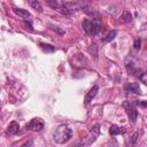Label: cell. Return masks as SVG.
Masks as SVG:
<instances>
[{
  "mask_svg": "<svg viewBox=\"0 0 147 147\" xmlns=\"http://www.w3.org/2000/svg\"><path fill=\"white\" fill-rule=\"evenodd\" d=\"M71 138H72V130L64 124L60 125L53 133V140L57 144H65Z\"/></svg>",
  "mask_w": 147,
  "mask_h": 147,
  "instance_id": "cell-1",
  "label": "cell"
},
{
  "mask_svg": "<svg viewBox=\"0 0 147 147\" xmlns=\"http://www.w3.org/2000/svg\"><path fill=\"white\" fill-rule=\"evenodd\" d=\"M83 29L88 36H95L101 31V21L99 17L85 18L83 21Z\"/></svg>",
  "mask_w": 147,
  "mask_h": 147,
  "instance_id": "cell-2",
  "label": "cell"
},
{
  "mask_svg": "<svg viewBox=\"0 0 147 147\" xmlns=\"http://www.w3.org/2000/svg\"><path fill=\"white\" fill-rule=\"evenodd\" d=\"M123 107H124L126 114L129 115L131 122H136L137 121V117H138V110H137V108L131 102H129V101H124L123 102Z\"/></svg>",
  "mask_w": 147,
  "mask_h": 147,
  "instance_id": "cell-3",
  "label": "cell"
},
{
  "mask_svg": "<svg viewBox=\"0 0 147 147\" xmlns=\"http://www.w3.org/2000/svg\"><path fill=\"white\" fill-rule=\"evenodd\" d=\"M45 126V122L41 118H32L30 123L26 125V129L31 131H41Z\"/></svg>",
  "mask_w": 147,
  "mask_h": 147,
  "instance_id": "cell-4",
  "label": "cell"
},
{
  "mask_svg": "<svg viewBox=\"0 0 147 147\" xmlns=\"http://www.w3.org/2000/svg\"><path fill=\"white\" fill-rule=\"evenodd\" d=\"M124 90L126 92H130V93H136V94H141V90H140V86L138 85V83H130V84H126L124 86Z\"/></svg>",
  "mask_w": 147,
  "mask_h": 147,
  "instance_id": "cell-5",
  "label": "cell"
},
{
  "mask_svg": "<svg viewBox=\"0 0 147 147\" xmlns=\"http://www.w3.org/2000/svg\"><path fill=\"white\" fill-rule=\"evenodd\" d=\"M18 132H20V125H18V123L15 122V121L10 122L9 125H8V127H7V133L8 134H17Z\"/></svg>",
  "mask_w": 147,
  "mask_h": 147,
  "instance_id": "cell-6",
  "label": "cell"
},
{
  "mask_svg": "<svg viewBox=\"0 0 147 147\" xmlns=\"http://www.w3.org/2000/svg\"><path fill=\"white\" fill-rule=\"evenodd\" d=\"M98 91H99V87L96 86V85H94L91 90H90V92L86 94V96H85V103L87 105V103H90L91 101H92V99L96 95V93H98Z\"/></svg>",
  "mask_w": 147,
  "mask_h": 147,
  "instance_id": "cell-7",
  "label": "cell"
},
{
  "mask_svg": "<svg viewBox=\"0 0 147 147\" xmlns=\"http://www.w3.org/2000/svg\"><path fill=\"white\" fill-rule=\"evenodd\" d=\"M125 127H119L118 125H115V124H113L111 126H110V129H109V133L111 134V136H117V134H123V133H125Z\"/></svg>",
  "mask_w": 147,
  "mask_h": 147,
  "instance_id": "cell-8",
  "label": "cell"
},
{
  "mask_svg": "<svg viewBox=\"0 0 147 147\" xmlns=\"http://www.w3.org/2000/svg\"><path fill=\"white\" fill-rule=\"evenodd\" d=\"M13 10H14L15 14H17L18 16H21L22 18H29V17L31 16L30 13H29L26 9H22V8H13Z\"/></svg>",
  "mask_w": 147,
  "mask_h": 147,
  "instance_id": "cell-9",
  "label": "cell"
},
{
  "mask_svg": "<svg viewBox=\"0 0 147 147\" xmlns=\"http://www.w3.org/2000/svg\"><path fill=\"white\" fill-rule=\"evenodd\" d=\"M55 9H56L59 13L63 14V15H71V14L74 13V11H72L71 9H69V8H68V7H67L64 3H63V5H59V6H57Z\"/></svg>",
  "mask_w": 147,
  "mask_h": 147,
  "instance_id": "cell-10",
  "label": "cell"
},
{
  "mask_svg": "<svg viewBox=\"0 0 147 147\" xmlns=\"http://www.w3.org/2000/svg\"><path fill=\"white\" fill-rule=\"evenodd\" d=\"M29 3H30V6L36 11H38V13H41L42 11V6H41V3L38 0H29Z\"/></svg>",
  "mask_w": 147,
  "mask_h": 147,
  "instance_id": "cell-11",
  "label": "cell"
},
{
  "mask_svg": "<svg viewBox=\"0 0 147 147\" xmlns=\"http://www.w3.org/2000/svg\"><path fill=\"white\" fill-rule=\"evenodd\" d=\"M39 46H40V48H41L44 52H46V53H53V52L55 51V47H54V46H52V45H49V44L41 42Z\"/></svg>",
  "mask_w": 147,
  "mask_h": 147,
  "instance_id": "cell-12",
  "label": "cell"
},
{
  "mask_svg": "<svg viewBox=\"0 0 147 147\" xmlns=\"http://www.w3.org/2000/svg\"><path fill=\"white\" fill-rule=\"evenodd\" d=\"M122 18H123L124 22H131V21H132V15H131V13H129V11L126 10V11H124V13L122 14Z\"/></svg>",
  "mask_w": 147,
  "mask_h": 147,
  "instance_id": "cell-13",
  "label": "cell"
},
{
  "mask_svg": "<svg viewBox=\"0 0 147 147\" xmlns=\"http://www.w3.org/2000/svg\"><path fill=\"white\" fill-rule=\"evenodd\" d=\"M116 36H117V31H116V30H111V31L107 34V37L105 38V40H106V41H110V40H113Z\"/></svg>",
  "mask_w": 147,
  "mask_h": 147,
  "instance_id": "cell-14",
  "label": "cell"
},
{
  "mask_svg": "<svg viewBox=\"0 0 147 147\" xmlns=\"http://www.w3.org/2000/svg\"><path fill=\"white\" fill-rule=\"evenodd\" d=\"M91 133H93V140H94L95 137L99 134V124H95V125L91 129Z\"/></svg>",
  "mask_w": 147,
  "mask_h": 147,
  "instance_id": "cell-15",
  "label": "cell"
},
{
  "mask_svg": "<svg viewBox=\"0 0 147 147\" xmlns=\"http://www.w3.org/2000/svg\"><path fill=\"white\" fill-rule=\"evenodd\" d=\"M140 46H141V39H140V38H138V39H136V40H134L133 47H134V49H140Z\"/></svg>",
  "mask_w": 147,
  "mask_h": 147,
  "instance_id": "cell-16",
  "label": "cell"
},
{
  "mask_svg": "<svg viewBox=\"0 0 147 147\" xmlns=\"http://www.w3.org/2000/svg\"><path fill=\"white\" fill-rule=\"evenodd\" d=\"M47 2H48V5H49L51 7H53L54 9H55V8L59 6V3H57V1H56V0H48Z\"/></svg>",
  "mask_w": 147,
  "mask_h": 147,
  "instance_id": "cell-17",
  "label": "cell"
},
{
  "mask_svg": "<svg viewBox=\"0 0 147 147\" xmlns=\"http://www.w3.org/2000/svg\"><path fill=\"white\" fill-rule=\"evenodd\" d=\"M137 137H138V133H134V134L132 136V139H131V142H130V145H136V140H137Z\"/></svg>",
  "mask_w": 147,
  "mask_h": 147,
  "instance_id": "cell-18",
  "label": "cell"
},
{
  "mask_svg": "<svg viewBox=\"0 0 147 147\" xmlns=\"http://www.w3.org/2000/svg\"><path fill=\"white\" fill-rule=\"evenodd\" d=\"M24 25H25L28 29H30V30H32V29H33V28H32V24H31V22H30V21H25V22H24Z\"/></svg>",
  "mask_w": 147,
  "mask_h": 147,
  "instance_id": "cell-19",
  "label": "cell"
},
{
  "mask_svg": "<svg viewBox=\"0 0 147 147\" xmlns=\"http://www.w3.org/2000/svg\"><path fill=\"white\" fill-rule=\"evenodd\" d=\"M140 80L144 83V84H147V80H146V74H142L140 76Z\"/></svg>",
  "mask_w": 147,
  "mask_h": 147,
  "instance_id": "cell-20",
  "label": "cell"
},
{
  "mask_svg": "<svg viewBox=\"0 0 147 147\" xmlns=\"http://www.w3.org/2000/svg\"><path fill=\"white\" fill-rule=\"evenodd\" d=\"M53 29H54V30H55V31H56L57 33H60V34H64V31H62V30H60L59 28H53Z\"/></svg>",
  "mask_w": 147,
  "mask_h": 147,
  "instance_id": "cell-21",
  "label": "cell"
},
{
  "mask_svg": "<svg viewBox=\"0 0 147 147\" xmlns=\"http://www.w3.org/2000/svg\"><path fill=\"white\" fill-rule=\"evenodd\" d=\"M140 105H141L142 107H146V101H141V102H140Z\"/></svg>",
  "mask_w": 147,
  "mask_h": 147,
  "instance_id": "cell-22",
  "label": "cell"
}]
</instances>
